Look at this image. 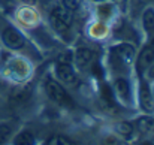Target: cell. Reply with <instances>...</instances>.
<instances>
[{"label":"cell","instance_id":"cell-6","mask_svg":"<svg viewBox=\"0 0 154 145\" xmlns=\"http://www.w3.org/2000/svg\"><path fill=\"white\" fill-rule=\"evenodd\" d=\"M154 63V48L153 47H148L145 48L141 55H139V60H138V70L139 72H144L147 70L151 64Z\"/></svg>","mask_w":154,"mask_h":145},{"label":"cell","instance_id":"cell-2","mask_svg":"<svg viewBox=\"0 0 154 145\" xmlns=\"http://www.w3.org/2000/svg\"><path fill=\"white\" fill-rule=\"evenodd\" d=\"M73 15L69 9L63 6H55L51 11V24L57 32H64L72 24Z\"/></svg>","mask_w":154,"mask_h":145},{"label":"cell","instance_id":"cell-7","mask_svg":"<svg viewBox=\"0 0 154 145\" xmlns=\"http://www.w3.org/2000/svg\"><path fill=\"white\" fill-rule=\"evenodd\" d=\"M91 60H93V52L88 48L76 49V52H75V61H76V64H78L81 69L87 67V66L91 63Z\"/></svg>","mask_w":154,"mask_h":145},{"label":"cell","instance_id":"cell-10","mask_svg":"<svg viewBox=\"0 0 154 145\" xmlns=\"http://www.w3.org/2000/svg\"><path fill=\"white\" fill-rule=\"evenodd\" d=\"M139 99H141V105L144 106V109H147V111L153 109V96H151V90L148 88L147 84H142L141 91H139Z\"/></svg>","mask_w":154,"mask_h":145},{"label":"cell","instance_id":"cell-1","mask_svg":"<svg viewBox=\"0 0 154 145\" xmlns=\"http://www.w3.org/2000/svg\"><path fill=\"white\" fill-rule=\"evenodd\" d=\"M45 91H47L48 97L51 99L55 105L63 106V108H72L73 106V102H72L70 96L67 94V91L55 79L47 78V81H45Z\"/></svg>","mask_w":154,"mask_h":145},{"label":"cell","instance_id":"cell-23","mask_svg":"<svg viewBox=\"0 0 154 145\" xmlns=\"http://www.w3.org/2000/svg\"><path fill=\"white\" fill-rule=\"evenodd\" d=\"M153 97H154V88H153Z\"/></svg>","mask_w":154,"mask_h":145},{"label":"cell","instance_id":"cell-20","mask_svg":"<svg viewBox=\"0 0 154 145\" xmlns=\"http://www.w3.org/2000/svg\"><path fill=\"white\" fill-rule=\"evenodd\" d=\"M139 145H154L153 141H144V142H141Z\"/></svg>","mask_w":154,"mask_h":145},{"label":"cell","instance_id":"cell-11","mask_svg":"<svg viewBox=\"0 0 154 145\" xmlns=\"http://www.w3.org/2000/svg\"><path fill=\"white\" fill-rule=\"evenodd\" d=\"M36 139H35V135L29 130H24V132H20L15 138H14V145H35Z\"/></svg>","mask_w":154,"mask_h":145},{"label":"cell","instance_id":"cell-15","mask_svg":"<svg viewBox=\"0 0 154 145\" xmlns=\"http://www.w3.org/2000/svg\"><path fill=\"white\" fill-rule=\"evenodd\" d=\"M144 24L147 29H151L154 27V11L153 9H147L145 14H144Z\"/></svg>","mask_w":154,"mask_h":145},{"label":"cell","instance_id":"cell-13","mask_svg":"<svg viewBox=\"0 0 154 145\" xmlns=\"http://www.w3.org/2000/svg\"><path fill=\"white\" fill-rule=\"evenodd\" d=\"M29 97H30V90L29 88H23V90H20V91H17L12 99L17 102V103H24L26 100H29Z\"/></svg>","mask_w":154,"mask_h":145},{"label":"cell","instance_id":"cell-17","mask_svg":"<svg viewBox=\"0 0 154 145\" xmlns=\"http://www.w3.org/2000/svg\"><path fill=\"white\" fill-rule=\"evenodd\" d=\"M9 135H11V127L8 124H0V145L6 142Z\"/></svg>","mask_w":154,"mask_h":145},{"label":"cell","instance_id":"cell-21","mask_svg":"<svg viewBox=\"0 0 154 145\" xmlns=\"http://www.w3.org/2000/svg\"><path fill=\"white\" fill-rule=\"evenodd\" d=\"M94 2H106V0H94Z\"/></svg>","mask_w":154,"mask_h":145},{"label":"cell","instance_id":"cell-4","mask_svg":"<svg viewBox=\"0 0 154 145\" xmlns=\"http://www.w3.org/2000/svg\"><path fill=\"white\" fill-rule=\"evenodd\" d=\"M57 75L58 78L67 84V85H76L78 84V76L70 63H58L57 64Z\"/></svg>","mask_w":154,"mask_h":145},{"label":"cell","instance_id":"cell-9","mask_svg":"<svg viewBox=\"0 0 154 145\" xmlns=\"http://www.w3.org/2000/svg\"><path fill=\"white\" fill-rule=\"evenodd\" d=\"M136 127L141 133H153L154 132V118L153 117H148V115H144V117H139L138 121H136Z\"/></svg>","mask_w":154,"mask_h":145},{"label":"cell","instance_id":"cell-16","mask_svg":"<svg viewBox=\"0 0 154 145\" xmlns=\"http://www.w3.org/2000/svg\"><path fill=\"white\" fill-rule=\"evenodd\" d=\"M61 6L69 9L70 12H73L79 8V0H61Z\"/></svg>","mask_w":154,"mask_h":145},{"label":"cell","instance_id":"cell-19","mask_svg":"<svg viewBox=\"0 0 154 145\" xmlns=\"http://www.w3.org/2000/svg\"><path fill=\"white\" fill-rule=\"evenodd\" d=\"M23 3H27V5H35L36 3V0H21Z\"/></svg>","mask_w":154,"mask_h":145},{"label":"cell","instance_id":"cell-3","mask_svg":"<svg viewBox=\"0 0 154 145\" xmlns=\"http://www.w3.org/2000/svg\"><path fill=\"white\" fill-rule=\"evenodd\" d=\"M3 44L11 49H20L24 47V36L14 27H6L2 33Z\"/></svg>","mask_w":154,"mask_h":145},{"label":"cell","instance_id":"cell-18","mask_svg":"<svg viewBox=\"0 0 154 145\" xmlns=\"http://www.w3.org/2000/svg\"><path fill=\"white\" fill-rule=\"evenodd\" d=\"M148 78H150V79H154V63L148 67Z\"/></svg>","mask_w":154,"mask_h":145},{"label":"cell","instance_id":"cell-5","mask_svg":"<svg viewBox=\"0 0 154 145\" xmlns=\"http://www.w3.org/2000/svg\"><path fill=\"white\" fill-rule=\"evenodd\" d=\"M115 55L124 63V64H129L132 63V60L135 58V48L130 45V44H121L118 47H115Z\"/></svg>","mask_w":154,"mask_h":145},{"label":"cell","instance_id":"cell-22","mask_svg":"<svg viewBox=\"0 0 154 145\" xmlns=\"http://www.w3.org/2000/svg\"><path fill=\"white\" fill-rule=\"evenodd\" d=\"M151 45H153V48H154V39H153V44H151Z\"/></svg>","mask_w":154,"mask_h":145},{"label":"cell","instance_id":"cell-14","mask_svg":"<svg viewBox=\"0 0 154 145\" xmlns=\"http://www.w3.org/2000/svg\"><path fill=\"white\" fill-rule=\"evenodd\" d=\"M47 145H72V142L69 139H66L64 136H51Z\"/></svg>","mask_w":154,"mask_h":145},{"label":"cell","instance_id":"cell-12","mask_svg":"<svg viewBox=\"0 0 154 145\" xmlns=\"http://www.w3.org/2000/svg\"><path fill=\"white\" fill-rule=\"evenodd\" d=\"M118 132L124 136V138H132L133 136V126L130 124V123H121L120 126H118Z\"/></svg>","mask_w":154,"mask_h":145},{"label":"cell","instance_id":"cell-8","mask_svg":"<svg viewBox=\"0 0 154 145\" xmlns=\"http://www.w3.org/2000/svg\"><path fill=\"white\" fill-rule=\"evenodd\" d=\"M115 91L117 94L121 97L123 100H129L130 99V85H129V81L124 79V78H117L115 79Z\"/></svg>","mask_w":154,"mask_h":145}]
</instances>
